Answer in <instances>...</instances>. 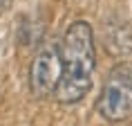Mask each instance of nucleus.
<instances>
[{"mask_svg": "<svg viewBox=\"0 0 132 126\" xmlns=\"http://www.w3.org/2000/svg\"><path fill=\"white\" fill-rule=\"evenodd\" d=\"M103 45L117 59H132V23L123 18H108L103 23Z\"/></svg>", "mask_w": 132, "mask_h": 126, "instance_id": "obj_4", "label": "nucleus"}, {"mask_svg": "<svg viewBox=\"0 0 132 126\" xmlns=\"http://www.w3.org/2000/svg\"><path fill=\"white\" fill-rule=\"evenodd\" d=\"M63 74L56 86L54 97L61 104H76L90 92L92 74L96 65L94 50V32L85 20H74L67 27L61 43Z\"/></svg>", "mask_w": 132, "mask_h": 126, "instance_id": "obj_1", "label": "nucleus"}, {"mask_svg": "<svg viewBox=\"0 0 132 126\" xmlns=\"http://www.w3.org/2000/svg\"><path fill=\"white\" fill-rule=\"evenodd\" d=\"M96 110L108 122H125L132 117V63H117L110 70L98 95Z\"/></svg>", "mask_w": 132, "mask_h": 126, "instance_id": "obj_2", "label": "nucleus"}, {"mask_svg": "<svg viewBox=\"0 0 132 126\" xmlns=\"http://www.w3.org/2000/svg\"><path fill=\"white\" fill-rule=\"evenodd\" d=\"M11 5V0H0V9H7Z\"/></svg>", "mask_w": 132, "mask_h": 126, "instance_id": "obj_5", "label": "nucleus"}, {"mask_svg": "<svg viewBox=\"0 0 132 126\" xmlns=\"http://www.w3.org/2000/svg\"><path fill=\"white\" fill-rule=\"evenodd\" d=\"M63 74L61 61V45L58 43H45L29 68V90L38 99H45L56 92V86Z\"/></svg>", "mask_w": 132, "mask_h": 126, "instance_id": "obj_3", "label": "nucleus"}]
</instances>
